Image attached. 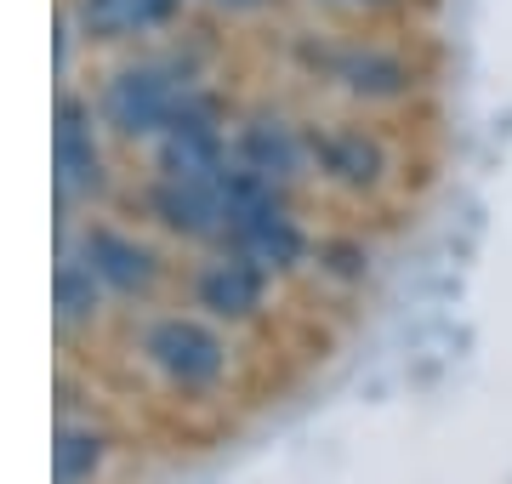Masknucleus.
Returning <instances> with one entry per match:
<instances>
[{
  "label": "nucleus",
  "instance_id": "11",
  "mask_svg": "<svg viewBox=\"0 0 512 484\" xmlns=\"http://www.w3.org/2000/svg\"><path fill=\"white\" fill-rule=\"evenodd\" d=\"M103 456H109V445H103V433L92 422H63L57 428V445H52L57 484H92Z\"/></svg>",
  "mask_w": 512,
  "mask_h": 484
},
{
  "label": "nucleus",
  "instance_id": "14",
  "mask_svg": "<svg viewBox=\"0 0 512 484\" xmlns=\"http://www.w3.org/2000/svg\"><path fill=\"white\" fill-rule=\"evenodd\" d=\"M211 6H222V12H256V6H268V0H211Z\"/></svg>",
  "mask_w": 512,
  "mask_h": 484
},
{
  "label": "nucleus",
  "instance_id": "5",
  "mask_svg": "<svg viewBox=\"0 0 512 484\" xmlns=\"http://www.w3.org/2000/svg\"><path fill=\"white\" fill-rule=\"evenodd\" d=\"M268 268L251 257H239V251H217V257L200 268V280H194V297H200L205 314L217 319H251L268 297Z\"/></svg>",
  "mask_w": 512,
  "mask_h": 484
},
{
  "label": "nucleus",
  "instance_id": "2",
  "mask_svg": "<svg viewBox=\"0 0 512 484\" xmlns=\"http://www.w3.org/2000/svg\"><path fill=\"white\" fill-rule=\"evenodd\" d=\"M143 359L177 393H205L228 371V342L194 314H160L143 331Z\"/></svg>",
  "mask_w": 512,
  "mask_h": 484
},
{
  "label": "nucleus",
  "instance_id": "12",
  "mask_svg": "<svg viewBox=\"0 0 512 484\" xmlns=\"http://www.w3.org/2000/svg\"><path fill=\"white\" fill-rule=\"evenodd\" d=\"M313 257L325 262L336 280H359V274H365V245H353V240H325Z\"/></svg>",
  "mask_w": 512,
  "mask_h": 484
},
{
  "label": "nucleus",
  "instance_id": "1",
  "mask_svg": "<svg viewBox=\"0 0 512 484\" xmlns=\"http://www.w3.org/2000/svg\"><path fill=\"white\" fill-rule=\"evenodd\" d=\"M200 92L205 86L188 75V69L148 57V63H131V69L109 75V86L97 92V114H103V126H114L120 137H148V143H154L160 131H171L183 120L188 103Z\"/></svg>",
  "mask_w": 512,
  "mask_h": 484
},
{
  "label": "nucleus",
  "instance_id": "10",
  "mask_svg": "<svg viewBox=\"0 0 512 484\" xmlns=\"http://www.w3.org/2000/svg\"><path fill=\"white\" fill-rule=\"evenodd\" d=\"M103 291H109V285L92 274V262L80 257V251H69V245H57V319H63V325L92 319Z\"/></svg>",
  "mask_w": 512,
  "mask_h": 484
},
{
  "label": "nucleus",
  "instance_id": "3",
  "mask_svg": "<svg viewBox=\"0 0 512 484\" xmlns=\"http://www.w3.org/2000/svg\"><path fill=\"white\" fill-rule=\"evenodd\" d=\"M52 154H57V211H69L74 194L92 200L103 188V149H97V120H92V103L80 97H57V137H52Z\"/></svg>",
  "mask_w": 512,
  "mask_h": 484
},
{
  "label": "nucleus",
  "instance_id": "4",
  "mask_svg": "<svg viewBox=\"0 0 512 484\" xmlns=\"http://www.w3.org/2000/svg\"><path fill=\"white\" fill-rule=\"evenodd\" d=\"M80 257L92 262V274L109 285V291H120V297H143V291H154V280H160V257H154L137 234L109 228V223H97V228L80 234Z\"/></svg>",
  "mask_w": 512,
  "mask_h": 484
},
{
  "label": "nucleus",
  "instance_id": "9",
  "mask_svg": "<svg viewBox=\"0 0 512 484\" xmlns=\"http://www.w3.org/2000/svg\"><path fill=\"white\" fill-rule=\"evenodd\" d=\"M234 160L239 166H251L256 177H268V183L291 188L296 171L308 166V137H296L285 120H251V126L239 131Z\"/></svg>",
  "mask_w": 512,
  "mask_h": 484
},
{
  "label": "nucleus",
  "instance_id": "7",
  "mask_svg": "<svg viewBox=\"0 0 512 484\" xmlns=\"http://www.w3.org/2000/svg\"><path fill=\"white\" fill-rule=\"evenodd\" d=\"M308 160L325 171V177H336V183H348V188L376 183V177H382V166H387L382 143H376L370 131H359V126L313 131V137H308Z\"/></svg>",
  "mask_w": 512,
  "mask_h": 484
},
{
  "label": "nucleus",
  "instance_id": "6",
  "mask_svg": "<svg viewBox=\"0 0 512 484\" xmlns=\"http://www.w3.org/2000/svg\"><path fill=\"white\" fill-rule=\"evenodd\" d=\"M183 12V0H74L69 23H80L92 40H137L154 35Z\"/></svg>",
  "mask_w": 512,
  "mask_h": 484
},
{
  "label": "nucleus",
  "instance_id": "8",
  "mask_svg": "<svg viewBox=\"0 0 512 484\" xmlns=\"http://www.w3.org/2000/svg\"><path fill=\"white\" fill-rule=\"evenodd\" d=\"M330 80L353 97H404L410 92V69H404L399 52L387 46H336L325 57Z\"/></svg>",
  "mask_w": 512,
  "mask_h": 484
},
{
  "label": "nucleus",
  "instance_id": "13",
  "mask_svg": "<svg viewBox=\"0 0 512 484\" xmlns=\"http://www.w3.org/2000/svg\"><path fill=\"white\" fill-rule=\"evenodd\" d=\"M325 6H336V12H382L393 0H325Z\"/></svg>",
  "mask_w": 512,
  "mask_h": 484
}]
</instances>
